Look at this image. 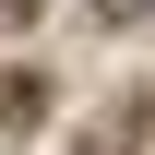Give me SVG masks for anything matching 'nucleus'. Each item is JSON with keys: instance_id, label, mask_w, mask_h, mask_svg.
Listing matches in <instances>:
<instances>
[{"instance_id": "nucleus-1", "label": "nucleus", "mask_w": 155, "mask_h": 155, "mask_svg": "<svg viewBox=\"0 0 155 155\" xmlns=\"http://www.w3.org/2000/svg\"><path fill=\"white\" fill-rule=\"evenodd\" d=\"M131 143H143V96H119V107L96 119V131H84V143H72V155H131Z\"/></svg>"}]
</instances>
